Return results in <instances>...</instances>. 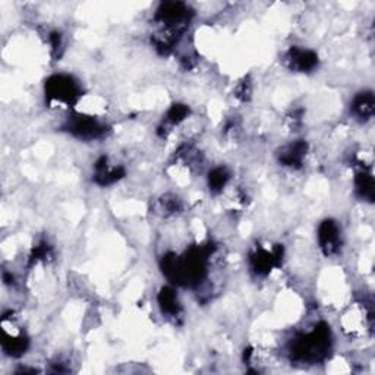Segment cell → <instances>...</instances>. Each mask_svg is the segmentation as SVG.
Masks as SVG:
<instances>
[{"label":"cell","mask_w":375,"mask_h":375,"mask_svg":"<svg viewBox=\"0 0 375 375\" xmlns=\"http://www.w3.org/2000/svg\"><path fill=\"white\" fill-rule=\"evenodd\" d=\"M318 242L325 256H332L338 252L342 238H340V229L334 220H324L321 223L318 227Z\"/></svg>","instance_id":"5"},{"label":"cell","mask_w":375,"mask_h":375,"mask_svg":"<svg viewBox=\"0 0 375 375\" xmlns=\"http://www.w3.org/2000/svg\"><path fill=\"white\" fill-rule=\"evenodd\" d=\"M286 63L292 70H296V72H311L318 65V56L312 50L292 47L286 54Z\"/></svg>","instance_id":"6"},{"label":"cell","mask_w":375,"mask_h":375,"mask_svg":"<svg viewBox=\"0 0 375 375\" xmlns=\"http://www.w3.org/2000/svg\"><path fill=\"white\" fill-rule=\"evenodd\" d=\"M308 152V144L305 141H296L283 148L280 154V161L289 168H301L305 156Z\"/></svg>","instance_id":"8"},{"label":"cell","mask_w":375,"mask_h":375,"mask_svg":"<svg viewBox=\"0 0 375 375\" xmlns=\"http://www.w3.org/2000/svg\"><path fill=\"white\" fill-rule=\"evenodd\" d=\"M68 131L81 139H97L105 134V126L91 116H78L68 125Z\"/></svg>","instance_id":"3"},{"label":"cell","mask_w":375,"mask_h":375,"mask_svg":"<svg viewBox=\"0 0 375 375\" xmlns=\"http://www.w3.org/2000/svg\"><path fill=\"white\" fill-rule=\"evenodd\" d=\"M330 343L332 336L328 327L325 324H318L311 333L296 340L295 345H293L292 354L298 361L316 362L325 356L327 350L330 349Z\"/></svg>","instance_id":"1"},{"label":"cell","mask_w":375,"mask_h":375,"mask_svg":"<svg viewBox=\"0 0 375 375\" xmlns=\"http://www.w3.org/2000/svg\"><path fill=\"white\" fill-rule=\"evenodd\" d=\"M281 256H283V248L281 246H274L273 250L256 248L251 254V267L258 276H265L276 265H278Z\"/></svg>","instance_id":"4"},{"label":"cell","mask_w":375,"mask_h":375,"mask_svg":"<svg viewBox=\"0 0 375 375\" xmlns=\"http://www.w3.org/2000/svg\"><path fill=\"white\" fill-rule=\"evenodd\" d=\"M188 114H190V109L185 104H173L168 112V122L172 125H178L186 119Z\"/></svg>","instance_id":"13"},{"label":"cell","mask_w":375,"mask_h":375,"mask_svg":"<svg viewBox=\"0 0 375 375\" xmlns=\"http://www.w3.org/2000/svg\"><path fill=\"white\" fill-rule=\"evenodd\" d=\"M45 96L50 101L70 105L81 97V88L70 75H53L45 82Z\"/></svg>","instance_id":"2"},{"label":"cell","mask_w":375,"mask_h":375,"mask_svg":"<svg viewBox=\"0 0 375 375\" xmlns=\"http://www.w3.org/2000/svg\"><path fill=\"white\" fill-rule=\"evenodd\" d=\"M159 303L160 308L164 314L168 315H178L181 311V303L178 301V296H176L174 290H172L170 287H163L159 293Z\"/></svg>","instance_id":"10"},{"label":"cell","mask_w":375,"mask_h":375,"mask_svg":"<svg viewBox=\"0 0 375 375\" xmlns=\"http://www.w3.org/2000/svg\"><path fill=\"white\" fill-rule=\"evenodd\" d=\"M355 186H356V191H358L361 198L372 203V199H374V178H372L371 173H368L365 170L359 172L356 174V178H355Z\"/></svg>","instance_id":"11"},{"label":"cell","mask_w":375,"mask_h":375,"mask_svg":"<svg viewBox=\"0 0 375 375\" xmlns=\"http://www.w3.org/2000/svg\"><path fill=\"white\" fill-rule=\"evenodd\" d=\"M227 181H229V172L225 168H216L210 172L208 183H210V190L213 192H220L223 188L226 186Z\"/></svg>","instance_id":"12"},{"label":"cell","mask_w":375,"mask_h":375,"mask_svg":"<svg viewBox=\"0 0 375 375\" xmlns=\"http://www.w3.org/2000/svg\"><path fill=\"white\" fill-rule=\"evenodd\" d=\"M374 105H375L374 94L371 91H365V92H359L354 99L350 109H352V113H354L358 119L368 121L374 114Z\"/></svg>","instance_id":"9"},{"label":"cell","mask_w":375,"mask_h":375,"mask_svg":"<svg viewBox=\"0 0 375 375\" xmlns=\"http://www.w3.org/2000/svg\"><path fill=\"white\" fill-rule=\"evenodd\" d=\"M125 170L119 166H114L109 161L108 157H101L96 163V173H94V179L101 186L112 185L123 178Z\"/></svg>","instance_id":"7"}]
</instances>
